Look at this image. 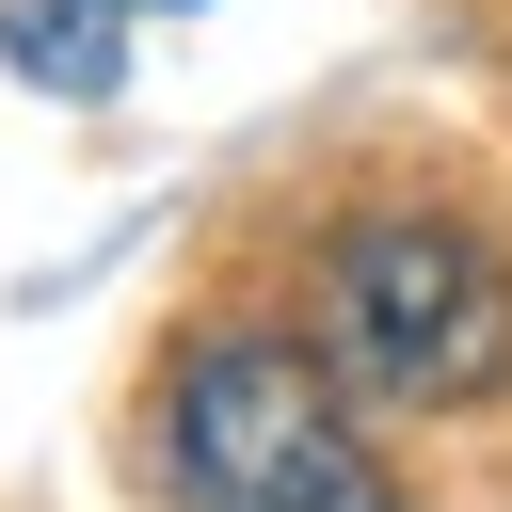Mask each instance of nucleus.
Returning <instances> with one entry per match:
<instances>
[{"label":"nucleus","instance_id":"nucleus-1","mask_svg":"<svg viewBox=\"0 0 512 512\" xmlns=\"http://www.w3.org/2000/svg\"><path fill=\"white\" fill-rule=\"evenodd\" d=\"M144 496L160 512H400L384 448L352 432V384L288 320H208L144 400Z\"/></svg>","mask_w":512,"mask_h":512},{"label":"nucleus","instance_id":"nucleus-2","mask_svg":"<svg viewBox=\"0 0 512 512\" xmlns=\"http://www.w3.org/2000/svg\"><path fill=\"white\" fill-rule=\"evenodd\" d=\"M304 336L384 416H464L512 384V256L464 208H352L304 256Z\"/></svg>","mask_w":512,"mask_h":512},{"label":"nucleus","instance_id":"nucleus-3","mask_svg":"<svg viewBox=\"0 0 512 512\" xmlns=\"http://www.w3.org/2000/svg\"><path fill=\"white\" fill-rule=\"evenodd\" d=\"M0 48H16L48 96H112V64H128V0H0Z\"/></svg>","mask_w":512,"mask_h":512}]
</instances>
